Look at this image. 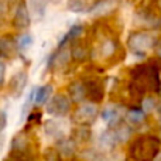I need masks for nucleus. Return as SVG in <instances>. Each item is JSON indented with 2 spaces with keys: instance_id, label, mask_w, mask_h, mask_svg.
I'll return each instance as SVG.
<instances>
[{
  "instance_id": "24",
  "label": "nucleus",
  "mask_w": 161,
  "mask_h": 161,
  "mask_svg": "<svg viewBox=\"0 0 161 161\" xmlns=\"http://www.w3.org/2000/svg\"><path fill=\"white\" fill-rule=\"evenodd\" d=\"M158 55L161 57V41H160V45H158Z\"/></svg>"
},
{
  "instance_id": "6",
  "label": "nucleus",
  "mask_w": 161,
  "mask_h": 161,
  "mask_svg": "<svg viewBox=\"0 0 161 161\" xmlns=\"http://www.w3.org/2000/svg\"><path fill=\"white\" fill-rule=\"evenodd\" d=\"M30 10H28L27 7V3L25 2H20L19 4H17L16 10H14V25H16L17 28H27L28 25H30Z\"/></svg>"
},
{
  "instance_id": "16",
  "label": "nucleus",
  "mask_w": 161,
  "mask_h": 161,
  "mask_svg": "<svg viewBox=\"0 0 161 161\" xmlns=\"http://www.w3.org/2000/svg\"><path fill=\"white\" fill-rule=\"evenodd\" d=\"M116 117H117V109H116V106H108L106 109H103V112H102V119L105 120V122H108V123H113V120H116Z\"/></svg>"
},
{
  "instance_id": "2",
  "label": "nucleus",
  "mask_w": 161,
  "mask_h": 161,
  "mask_svg": "<svg viewBox=\"0 0 161 161\" xmlns=\"http://www.w3.org/2000/svg\"><path fill=\"white\" fill-rule=\"evenodd\" d=\"M129 48L136 54H143L144 51L150 50L156 44V38L150 33H134L127 40Z\"/></svg>"
},
{
  "instance_id": "21",
  "label": "nucleus",
  "mask_w": 161,
  "mask_h": 161,
  "mask_svg": "<svg viewBox=\"0 0 161 161\" xmlns=\"http://www.w3.org/2000/svg\"><path fill=\"white\" fill-rule=\"evenodd\" d=\"M142 108H143V112H144V113L151 112L154 108H156V100H154L153 97H146V99H143V102H142Z\"/></svg>"
},
{
  "instance_id": "8",
  "label": "nucleus",
  "mask_w": 161,
  "mask_h": 161,
  "mask_svg": "<svg viewBox=\"0 0 161 161\" xmlns=\"http://www.w3.org/2000/svg\"><path fill=\"white\" fill-rule=\"evenodd\" d=\"M117 6V0H100V2L95 3L92 7H89V13L93 16H102L109 11L114 10V7Z\"/></svg>"
},
{
  "instance_id": "1",
  "label": "nucleus",
  "mask_w": 161,
  "mask_h": 161,
  "mask_svg": "<svg viewBox=\"0 0 161 161\" xmlns=\"http://www.w3.org/2000/svg\"><path fill=\"white\" fill-rule=\"evenodd\" d=\"M161 142L156 136H143L130 147V157L134 161H153L160 151Z\"/></svg>"
},
{
  "instance_id": "17",
  "label": "nucleus",
  "mask_w": 161,
  "mask_h": 161,
  "mask_svg": "<svg viewBox=\"0 0 161 161\" xmlns=\"http://www.w3.org/2000/svg\"><path fill=\"white\" fill-rule=\"evenodd\" d=\"M114 51H116V42H114L113 40H106L102 44V47H100V53H102L103 57L113 55Z\"/></svg>"
},
{
  "instance_id": "22",
  "label": "nucleus",
  "mask_w": 161,
  "mask_h": 161,
  "mask_svg": "<svg viewBox=\"0 0 161 161\" xmlns=\"http://www.w3.org/2000/svg\"><path fill=\"white\" fill-rule=\"evenodd\" d=\"M6 126H7V113L4 110H2L0 112V136H2L3 130L6 129Z\"/></svg>"
},
{
  "instance_id": "18",
  "label": "nucleus",
  "mask_w": 161,
  "mask_h": 161,
  "mask_svg": "<svg viewBox=\"0 0 161 161\" xmlns=\"http://www.w3.org/2000/svg\"><path fill=\"white\" fill-rule=\"evenodd\" d=\"M45 131H47V134L51 137H61L62 136L61 127H59V125L55 122H48L47 126H45Z\"/></svg>"
},
{
  "instance_id": "5",
  "label": "nucleus",
  "mask_w": 161,
  "mask_h": 161,
  "mask_svg": "<svg viewBox=\"0 0 161 161\" xmlns=\"http://www.w3.org/2000/svg\"><path fill=\"white\" fill-rule=\"evenodd\" d=\"M25 83H27V74L24 71H19V72L14 74L10 78V82H8V92H10L11 96H21L23 91L25 88Z\"/></svg>"
},
{
  "instance_id": "15",
  "label": "nucleus",
  "mask_w": 161,
  "mask_h": 161,
  "mask_svg": "<svg viewBox=\"0 0 161 161\" xmlns=\"http://www.w3.org/2000/svg\"><path fill=\"white\" fill-rule=\"evenodd\" d=\"M33 42H34V38L31 34H21V36L17 38V47L21 51H27L28 48L33 45Z\"/></svg>"
},
{
  "instance_id": "13",
  "label": "nucleus",
  "mask_w": 161,
  "mask_h": 161,
  "mask_svg": "<svg viewBox=\"0 0 161 161\" xmlns=\"http://www.w3.org/2000/svg\"><path fill=\"white\" fill-rule=\"evenodd\" d=\"M69 95L72 97V100L75 102H80V100L85 97V88H83V83H72L69 86Z\"/></svg>"
},
{
  "instance_id": "4",
  "label": "nucleus",
  "mask_w": 161,
  "mask_h": 161,
  "mask_svg": "<svg viewBox=\"0 0 161 161\" xmlns=\"http://www.w3.org/2000/svg\"><path fill=\"white\" fill-rule=\"evenodd\" d=\"M97 109L93 103H83L78 108V110L74 114V120L80 126L91 125L95 119H96Z\"/></svg>"
},
{
  "instance_id": "19",
  "label": "nucleus",
  "mask_w": 161,
  "mask_h": 161,
  "mask_svg": "<svg viewBox=\"0 0 161 161\" xmlns=\"http://www.w3.org/2000/svg\"><path fill=\"white\" fill-rule=\"evenodd\" d=\"M69 10H72V11H88L89 10V7L86 6V2L85 0H71L69 2Z\"/></svg>"
},
{
  "instance_id": "25",
  "label": "nucleus",
  "mask_w": 161,
  "mask_h": 161,
  "mask_svg": "<svg viewBox=\"0 0 161 161\" xmlns=\"http://www.w3.org/2000/svg\"><path fill=\"white\" fill-rule=\"evenodd\" d=\"M156 161H161V158H158V160H156Z\"/></svg>"
},
{
  "instance_id": "12",
  "label": "nucleus",
  "mask_w": 161,
  "mask_h": 161,
  "mask_svg": "<svg viewBox=\"0 0 161 161\" xmlns=\"http://www.w3.org/2000/svg\"><path fill=\"white\" fill-rule=\"evenodd\" d=\"M69 61V51L67 50H59L58 53L55 54V55L53 57V59H51V64L54 65V67L59 68V67H64L67 62Z\"/></svg>"
},
{
  "instance_id": "7",
  "label": "nucleus",
  "mask_w": 161,
  "mask_h": 161,
  "mask_svg": "<svg viewBox=\"0 0 161 161\" xmlns=\"http://www.w3.org/2000/svg\"><path fill=\"white\" fill-rule=\"evenodd\" d=\"M83 88H85V95H88L92 100L95 102H99L103 97V86L100 85V82L97 79H91L88 82L83 83Z\"/></svg>"
},
{
  "instance_id": "11",
  "label": "nucleus",
  "mask_w": 161,
  "mask_h": 161,
  "mask_svg": "<svg viewBox=\"0 0 161 161\" xmlns=\"http://www.w3.org/2000/svg\"><path fill=\"white\" fill-rule=\"evenodd\" d=\"M82 31H83V27H82L80 24H75V25H72V28H71V30L68 31V33L65 34L64 37H62L61 41H59V48L64 47V45L67 44L68 41H71V40H75L76 37L82 34Z\"/></svg>"
},
{
  "instance_id": "20",
  "label": "nucleus",
  "mask_w": 161,
  "mask_h": 161,
  "mask_svg": "<svg viewBox=\"0 0 161 161\" xmlns=\"http://www.w3.org/2000/svg\"><path fill=\"white\" fill-rule=\"evenodd\" d=\"M59 151H61L64 156H67V157L72 156V153H74V143L71 142V140H62V142L59 143Z\"/></svg>"
},
{
  "instance_id": "23",
  "label": "nucleus",
  "mask_w": 161,
  "mask_h": 161,
  "mask_svg": "<svg viewBox=\"0 0 161 161\" xmlns=\"http://www.w3.org/2000/svg\"><path fill=\"white\" fill-rule=\"evenodd\" d=\"M4 79H6V65L3 61H0V86L4 83Z\"/></svg>"
},
{
  "instance_id": "3",
  "label": "nucleus",
  "mask_w": 161,
  "mask_h": 161,
  "mask_svg": "<svg viewBox=\"0 0 161 161\" xmlns=\"http://www.w3.org/2000/svg\"><path fill=\"white\" fill-rule=\"evenodd\" d=\"M69 109H71V100L65 95L58 93L54 95L50 99V102L47 105V113L54 117H62L69 112Z\"/></svg>"
},
{
  "instance_id": "14",
  "label": "nucleus",
  "mask_w": 161,
  "mask_h": 161,
  "mask_svg": "<svg viewBox=\"0 0 161 161\" xmlns=\"http://www.w3.org/2000/svg\"><path fill=\"white\" fill-rule=\"evenodd\" d=\"M127 120L131 123V125H139V123L144 122L146 119V113L140 109H131V110L127 112Z\"/></svg>"
},
{
  "instance_id": "10",
  "label": "nucleus",
  "mask_w": 161,
  "mask_h": 161,
  "mask_svg": "<svg viewBox=\"0 0 161 161\" xmlns=\"http://www.w3.org/2000/svg\"><path fill=\"white\" fill-rule=\"evenodd\" d=\"M51 93H53V86L51 85H44L41 88H38L36 91V97H34L36 105H44L50 99Z\"/></svg>"
},
{
  "instance_id": "9",
  "label": "nucleus",
  "mask_w": 161,
  "mask_h": 161,
  "mask_svg": "<svg viewBox=\"0 0 161 161\" xmlns=\"http://www.w3.org/2000/svg\"><path fill=\"white\" fill-rule=\"evenodd\" d=\"M50 0H28V6H30V11L36 19H41L44 17L47 6Z\"/></svg>"
}]
</instances>
